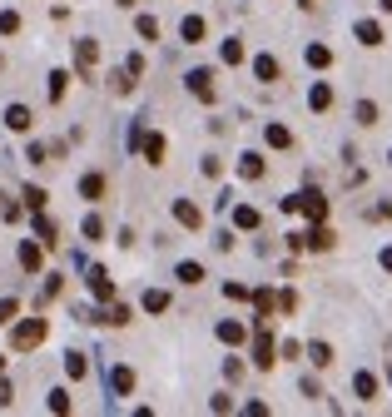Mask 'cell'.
<instances>
[{
  "instance_id": "obj_43",
  "label": "cell",
  "mask_w": 392,
  "mask_h": 417,
  "mask_svg": "<svg viewBox=\"0 0 392 417\" xmlns=\"http://www.w3.org/2000/svg\"><path fill=\"white\" fill-rule=\"evenodd\" d=\"M278 353H283V358H303V353H308V348H303V343H298V338H288V343H283V348H278Z\"/></svg>"
},
{
  "instance_id": "obj_53",
  "label": "cell",
  "mask_w": 392,
  "mask_h": 417,
  "mask_svg": "<svg viewBox=\"0 0 392 417\" xmlns=\"http://www.w3.org/2000/svg\"><path fill=\"white\" fill-rule=\"evenodd\" d=\"M303 5H313V0H303Z\"/></svg>"
},
{
  "instance_id": "obj_34",
  "label": "cell",
  "mask_w": 392,
  "mask_h": 417,
  "mask_svg": "<svg viewBox=\"0 0 392 417\" xmlns=\"http://www.w3.org/2000/svg\"><path fill=\"white\" fill-rule=\"evenodd\" d=\"M144 308H149V313H164V308H169V294H164V288H149V294H144Z\"/></svg>"
},
{
  "instance_id": "obj_36",
  "label": "cell",
  "mask_w": 392,
  "mask_h": 417,
  "mask_svg": "<svg viewBox=\"0 0 392 417\" xmlns=\"http://www.w3.org/2000/svg\"><path fill=\"white\" fill-rule=\"evenodd\" d=\"M358 124H378V104L373 99H358Z\"/></svg>"
},
{
  "instance_id": "obj_25",
  "label": "cell",
  "mask_w": 392,
  "mask_h": 417,
  "mask_svg": "<svg viewBox=\"0 0 392 417\" xmlns=\"http://www.w3.org/2000/svg\"><path fill=\"white\" fill-rule=\"evenodd\" d=\"M79 234H85L90 243H99V239H105V219H99V214H85V224H79Z\"/></svg>"
},
{
  "instance_id": "obj_16",
  "label": "cell",
  "mask_w": 392,
  "mask_h": 417,
  "mask_svg": "<svg viewBox=\"0 0 392 417\" xmlns=\"http://www.w3.org/2000/svg\"><path fill=\"white\" fill-rule=\"evenodd\" d=\"M254 75L263 80V85H273V80H278V60L273 55H254Z\"/></svg>"
},
{
  "instance_id": "obj_3",
  "label": "cell",
  "mask_w": 392,
  "mask_h": 417,
  "mask_svg": "<svg viewBox=\"0 0 392 417\" xmlns=\"http://www.w3.org/2000/svg\"><path fill=\"white\" fill-rule=\"evenodd\" d=\"M95 60H99L95 40H75V70H79V80H95Z\"/></svg>"
},
{
  "instance_id": "obj_31",
  "label": "cell",
  "mask_w": 392,
  "mask_h": 417,
  "mask_svg": "<svg viewBox=\"0 0 392 417\" xmlns=\"http://www.w3.org/2000/svg\"><path fill=\"white\" fill-rule=\"evenodd\" d=\"M65 372H70V378H85V372H90L85 353H65Z\"/></svg>"
},
{
  "instance_id": "obj_5",
  "label": "cell",
  "mask_w": 392,
  "mask_h": 417,
  "mask_svg": "<svg viewBox=\"0 0 392 417\" xmlns=\"http://www.w3.org/2000/svg\"><path fill=\"white\" fill-rule=\"evenodd\" d=\"M184 85H189V95H199L204 104H214V70H189Z\"/></svg>"
},
{
  "instance_id": "obj_19",
  "label": "cell",
  "mask_w": 392,
  "mask_h": 417,
  "mask_svg": "<svg viewBox=\"0 0 392 417\" xmlns=\"http://www.w3.org/2000/svg\"><path fill=\"white\" fill-rule=\"evenodd\" d=\"M254 308H258V323H268V313L278 308V298L268 294V288H254Z\"/></svg>"
},
{
  "instance_id": "obj_18",
  "label": "cell",
  "mask_w": 392,
  "mask_h": 417,
  "mask_svg": "<svg viewBox=\"0 0 392 417\" xmlns=\"http://www.w3.org/2000/svg\"><path fill=\"white\" fill-rule=\"evenodd\" d=\"M263 169H268L263 154H243V159H238V174H243V179H263Z\"/></svg>"
},
{
  "instance_id": "obj_47",
  "label": "cell",
  "mask_w": 392,
  "mask_h": 417,
  "mask_svg": "<svg viewBox=\"0 0 392 417\" xmlns=\"http://www.w3.org/2000/svg\"><path fill=\"white\" fill-rule=\"evenodd\" d=\"M278 308H283V313H293V308H298V294H293V288H288V294H278Z\"/></svg>"
},
{
  "instance_id": "obj_51",
  "label": "cell",
  "mask_w": 392,
  "mask_h": 417,
  "mask_svg": "<svg viewBox=\"0 0 392 417\" xmlns=\"http://www.w3.org/2000/svg\"><path fill=\"white\" fill-rule=\"evenodd\" d=\"M378 5H382V10H392V0H378Z\"/></svg>"
},
{
  "instance_id": "obj_17",
  "label": "cell",
  "mask_w": 392,
  "mask_h": 417,
  "mask_svg": "<svg viewBox=\"0 0 392 417\" xmlns=\"http://www.w3.org/2000/svg\"><path fill=\"white\" fill-rule=\"evenodd\" d=\"M353 392H358L363 403H373V398H378V378H373V372H358V378H353Z\"/></svg>"
},
{
  "instance_id": "obj_23",
  "label": "cell",
  "mask_w": 392,
  "mask_h": 417,
  "mask_svg": "<svg viewBox=\"0 0 392 417\" xmlns=\"http://www.w3.org/2000/svg\"><path fill=\"white\" fill-rule=\"evenodd\" d=\"M308 65H313V70H328V65H333V50H328V45H308Z\"/></svg>"
},
{
  "instance_id": "obj_4",
  "label": "cell",
  "mask_w": 392,
  "mask_h": 417,
  "mask_svg": "<svg viewBox=\"0 0 392 417\" xmlns=\"http://www.w3.org/2000/svg\"><path fill=\"white\" fill-rule=\"evenodd\" d=\"M278 358H273V338H268V323H258V333H254V368H273Z\"/></svg>"
},
{
  "instance_id": "obj_12",
  "label": "cell",
  "mask_w": 392,
  "mask_h": 417,
  "mask_svg": "<svg viewBox=\"0 0 392 417\" xmlns=\"http://www.w3.org/2000/svg\"><path fill=\"white\" fill-rule=\"evenodd\" d=\"M105 189H110V184H105V174H85V179H79V194H85L90 204H99V199H105Z\"/></svg>"
},
{
  "instance_id": "obj_20",
  "label": "cell",
  "mask_w": 392,
  "mask_h": 417,
  "mask_svg": "<svg viewBox=\"0 0 392 417\" xmlns=\"http://www.w3.org/2000/svg\"><path fill=\"white\" fill-rule=\"evenodd\" d=\"M130 318H134V313H130L125 303H114V308H105V313H99V323H110V328H125Z\"/></svg>"
},
{
  "instance_id": "obj_21",
  "label": "cell",
  "mask_w": 392,
  "mask_h": 417,
  "mask_svg": "<svg viewBox=\"0 0 392 417\" xmlns=\"http://www.w3.org/2000/svg\"><path fill=\"white\" fill-rule=\"evenodd\" d=\"M308 363L313 368H333V348L328 343H308Z\"/></svg>"
},
{
  "instance_id": "obj_40",
  "label": "cell",
  "mask_w": 392,
  "mask_h": 417,
  "mask_svg": "<svg viewBox=\"0 0 392 417\" xmlns=\"http://www.w3.org/2000/svg\"><path fill=\"white\" fill-rule=\"evenodd\" d=\"M20 30V15L15 10H0V35H15Z\"/></svg>"
},
{
  "instance_id": "obj_41",
  "label": "cell",
  "mask_w": 392,
  "mask_h": 417,
  "mask_svg": "<svg viewBox=\"0 0 392 417\" xmlns=\"http://www.w3.org/2000/svg\"><path fill=\"white\" fill-rule=\"evenodd\" d=\"M15 313H20L15 298H0V323H15Z\"/></svg>"
},
{
  "instance_id": "obj_45",
  "label": "cell",
  "mask_w": 392,
  "mask_h": 417,
  "mask_svg": "<svg viewBox=\"0 0 392 417\" xmlns=\"http://www.w3.org/2000/svg\"><path fill=\"white\" fill-rule=\"evenodd\" d=\"M209 407H214V412H229V407H234V398H229V392H214Z\"/></svg>"
},
{
  "instance_id": "obj_26",
  "label": "cell",
  "mask_w": 392,
  "mask_h": 417,
  "mask_svg": "<svg viewBox=\"0 0 392 417\" xmlns=\"http://www.w3.org/2000/svg\"><path fill=\"white\" fill-rule=\"evenodd\" d=\"M243 333H249V328H243V323H234V318H223V323H219V343H243Z\"/></svg>"
},
{
  "instance_id": "obj_46",
  "label": "cell",
  "mask_w": 392,
  "mask_h": 417,
  "mask_svg": "<svg viewBox=\"0 0 392 417\" xmlns=\"http://www.w3.org/2000/svg\"><path fill=\"white\" fill-rule=\"evenodd\" d=\"M199 169H204V174H209V179H219V174H223V164H219V159L209 154V159H204V164H199Z\"/></svg>"
},
{
  "instance_id": "obj_48",
  "label": "cell",
  "mask_w": 392,
  "mask_h": 417,
  "mask_svg": "<svg viewBox=\"0 0 392 417\" xmlns=\"http://www.w3.org/2000/svg\"><path fill=\"white\" fill-rule=\"evenodd\" d=\"M125 70H130V75L139 80V75H144V55H130V60H125Z\"/></svg>"
},
{
  "instance_id": "obj_14",
  "label": "cell",
  "mask_w": 392,
  "mask_h": 417,
  "mask_svg": "<svg viewBox=\"0 0 392 417\" xmlns=\"http://www.w3.org/2000/svg\"><path fill=\"white\" fill-rule=\"evenodd\" d=\"M5 124H10V130H15V134H25V130H30V124H35V115L25 110V104H10V110H5Z\"/></svg>"
},
{
  "instance_id": "obj_37",
  "label": "cell",
  "mask_w": 392,
  "mask_h": 417,
  "mask_svg": "<svg viewBox=\"0 0 392 417\" xmlns=\"http://www.w3.org/2000/svg\"><path fill=\"white\" fill-rule=\"evenodd\" d=\"M60 288H65V278L50 274V278H45V288H40V298H45V303H50V298H60Z\"/></svg>"
},
{
  "instance_id": "obj_1",
  "label": "cell",
  "mask_w": 392,
  "mask_h": 417,
  "mask_svg": "<svg viewBox=\"0 0 392 417\" xmlns=\"http://www.w3.org/2000/svg\"><path fill=\"white\" fill-rule=\"evenodd\" d=\"M283 214H308L313 224H323L328 219V199L318 194V189H303V194H288L283 199Z\"/></svg>"
},
{
  "instance_id": "obj_52",
  "label": "cell",
  "mask_w": 392,
  "mask_h": 417,
  "mask_svg": "<svg viewBox=\"0 0 392 417\" xmlns=\"http://www.w3.org/2000/svg\"><path fill=\"white\" fill-rule=\"evenodd\" d=\"M119 5H134V0H119Z\"/></svg>"
},
{
  "instance_id": "obj_7",
  "label": "cell",
  "mask_w": 392,
  "mask_h": 417,
  "mask_svg": "<svg viewBox=\"0 0 392 417\" xmlns=\"http://www.w3.org/2000/svg\"><path fill=\"white\" fill-rule=\"evenodd\" d=\"M35 234H40V243H45V248H55V243H60V224L45 214V208H35Z\"/></svg>"
},
{
  "instance_id": "obj_54",
  "label": "cell",
  "mask_w": 392,
  "mask_h": 417,
  "mask_svg": "<svg viewBox=\"0 0 392 417\" xmlns=\"http://www.w3.org/2000/svg\"><path fill=\"white\" fill-rule=\"evenodd\" d=\"M0 368H5V358H0Z\"/></svg>"
},
{
  "instance_id": "obj_10",
  "label": "cell",
  "mask_w": 392,
  "mask_h": 417,
  "mask_svg": "<svg viewBox=\"0 0 392 417\" xmlns=\"http://www.w3.org/2000/svg\"><path fill=\"white\" fill-rule=\"evenodd\" d=\"M174 219H179L184 228H199V224H204V214H199V204H189V199H174Z\"/></svg>"
},
{
  "instance_id": "obj_49",
  "label": "cell",
  "mask_w": 392,
  "mask_h": 417,
  "mask_svg": "<svg viewBox=\"0 0 392 417\" xmlns=\"http://www.w3.org/2000/svg\"><path fill=\"white\" fill-rule=\"evenodd\" d=\"M10 403H15V388H10L5 378H0V407H10Z\"/></svg>"
},
{
  "instance_id": "obj_8",
  "label": "cell",
  "mask_w": 392,
  "mask_h": 417,
  "mask_svg": "<svg viewBox=\"0 0 392 417\" xmlns=\"http://www.w3.org/2000/svg\"><path fill=\"white\" fill-rule=\"evenodd\" d=\"M204 30H209V25H204V15H184L179 40H184V45H199V40H204Z\"/></svg>"
},
{
  "instance_id": "obj_28",
  "label": "cell",
  "mask_w": 392,
  "mask_h": 417,
  "mask_svg": "<svg viewBox=\"0 0 392 417\" xmlns=\"http://www.w3.org/2000/svg\"><path fill=\"white\" fill-rule=\"evenodd\" d=\"M234 224H238V228H258L263 219H258V208H249V204H238V208H234Z\"/></svg>"
},
{
  "instance_id": "obj_29",
  "label": "cell",
  "mask_w": 392,
  "mask_h": 417,
  "mask_svg": "<svg viewBox=\"0 0 392 417\" xmlns=\"http://www.w3.org/2000/svg\"><path fill=\"white\" fill-rule=\"evenodd\" d=\"M174 278L194 288V283H204V268H199V263H179V268H174Z\"/></svg>"
},
{
  "instance_id": "obj_44",
  "label": "cell",
  "mask_w": 392,
  "mask_h": 417,
  "mask_svg": "<svg viewBox=\"0 0 392 417\" xmlns=\"http://www.w3.org/2000/svg\"><path fill=\"white\" fill-rule=\"evenodd\" d=\"M223 378L238 383V378H243V363H238V358H229V363H223Z\"/></svg>"
},
{
  "instance_id": "obj_30",
  "label": "cell",
  "mask_w": 392,
  "mask_h": 417,
  "mask_svg": "<svg viewBox=\"0 0 392 417\" xmlns=\"http://www.w3.org/2000/svg\"><path fill=\"white\" fill-rule=\"evenodd\" d=\"M20 199H25V208H30V214H35V208H45V189H40V184H25V194H20Z\"/></svg>"
},
{
  "instance_id": "obj_2",
  "label": "cell",
  "mask_w": 392,
  "mask_h": 417,
  "mask_svg": "<svg viewBox=\"0 0 392 417\" xmlns=\"http://www.w3.org/2000/svg\"><path fill=\"white\" fill-rule=\"evenodd\" d=\"M45 333H50L45 318H25V323H15V328H10V348H15V353H30V348L45 343Z\"/></svg>"
},
{
  "instance_id": "obj_9",
  "label": "cell",
  "mask_w": 392,
  "mask_h": 417,
  "mask_svg": "<svg viewBox=\"0 0 392 417\" xmlns=\"http://www.w3.org/2000/svg\"><path fill=\"white\" fill-rule=\"evenodd\" d=\"M110 392H114V398H130V392H134V368H114L110 372Z\"/></svg>"
},
{
  "instance_id": "obj_35",
  "label": "cell",
  "mask_w": 392,
  "mask_h": 417,
  "mask_svg": "<svg viewBox=\"0 0 392 417\" xmlns=\"http://www.w3.org/2000/svg\"><path fill=\"white\" fill-rule=\"evenodd\" d=\"M223 65H238V60H243V45H238V40H223Z\"/></svg>"
},
{
  "instance_id": "obj_24",
  "label": "cell",
  "mask_w": 392,
  "mask_h": 417,
  "mask_svg": "<svg viewBox=\"0 0 392 417\" xmlns=\"http://www.w3.org/2000/svg\"><path fill=\"white\" fill-rule=\"evenodd\" d=\"M20 268H25V274H40V243H20Z\"/></svg>"
},
{
  "instance_id": "obj_42",
  "label": "cell",
  "mask_w": 392,
  "mask_h": 417,
  "mask_svg": "<svg viewBox=\"0 0 392 417\" xmlns=\"http://www.w3.org/2000/svg\"><path fill=\"white\" fill-rule=\"evenodd\" d=\"M25 159H30V164H50V150H45V144H30Z\"/></svg>"
},
{
  "instance_id": "obj_50",
  "label": "cell",
  "mask_w": 392,
  "mask_h": 417,
  "mask_svg": "<svg viewBox=\"0 0 392 417\" xmlns=\"http://www.w3.org/2000/svg\"><path fill=\"white\" fill-rule=\"evenodd\" d=\"M382 268H387V274H392V248H382Z\"/></svg>"
},
{
  "instance_id": "obj_38",
  "label": "cell",
  "mask_w": 392,
  "mask_h": 417,
  "mask_svg": "<svg viewBox=\"0 0 392 417\" xmlns=\"http://www.w3.org/2000/svg\"><path fill=\"white\" fill-rule=\"evenodd\" d=\"M223 298H234V303H243V298H254V288H243V283H223Z\"/></svg>"
},
{
  "instance_id": "obj_55",
  "label": "cell",
  "mask_w": 392,
  "mask_h": 417,
  "mask_svg": "<svg viewBox=\"0 0 392 417\" xmlns=\"http://www.w3.org/2000/svg\"><path fill=\"white\" fill-rule=\"evenodd\" d=\"M387 164H392V154H387Z\"/></svg>"
},
{
  "instance_id": "obj_11",
  "label": "cell",
  "mask_w": 392,
  "mask_h": 417,
  "mask_svg": "<svg viewBox=\"0 0 392 417\" xmlns=\"http://www.w3.org/2000/svg\"><path fill=\"white\" fill-rule=\"evenodd\" d=\"M139 154L149 164H164V134H139Z\"/></svg>"
},
{
  "instance_id": "obj_33",
  "label": "cell",
  "mask_w": 392,
  "mask_h": 417,
  "mask_svg": "<svg viewBox=\"0 0 392 417\" xmlns=\"http://www.w3.org/2000/svg\"><path fill=\"white\" fill-rule=\"evenodd\" d=\"M134 30H139V40H159V20H154V15H139Z\"/></svg>"
},
{
  "instance_id": "obj_13",
  "label": "cell",
  "mask_w": 392,
  "mask_h": 417,
  "mask_svg": "<svg viewBox=\"0 0 392 417\" xmlns=\"http://www.w3.org/2000/svg\"><path fill=\"white\" fill-rule=\"evenodd\" d=\"M308 104H313L318 115H323V110H333V85H328V80H318V85L308 90Z\"/></svg>"
},
{
  "instance_id": "obj_39",
  "label": "cell",
  "mask_w": 392,
  "mask_h": 417,
  "mask_svg": "<svg viewBox=\"0 0 392 417\" xmlns=\"http://www.w3.org/2000/svg\"><path fill=\"white\" fill-rule=\"evenodd\" d=\"M50 412H70V392H65V388L50 392Z\"/></svg>"
},
{
  "instance_id": "obj_6",
  "label": "cell",
  "mask_w": 392,
  "mask_h": 417,
  "mask_svg": "<svg viewBox=\"0 0 392 417\" xmlns=\"http://www.w3.org/2000/svg\"><path fill=\"white\" fill-rule=\"evenodd\" d=\"M85 283H90V294H95L99 303H110V298H114V278L105 274V268H90V274H85Z\"/></svg>"
},
{
  "instance_id": "obj_15",
  "label": "cell",
  "mask_w": 392,
  "mask_h": 417,
  "mask_svg": "<svg viewBox=\"0 0 392 417\" xmlns=\"http://www.w3.org/2000/svg\"><path fill=\"white\" fill-rule=\"evenodd\" d=\"M353 35L363 40V45H382V25H378V20H358Z\"/></svg>"
},
{
  "instance_id": "obj_22",
  "label": "cell",
  "mask_w": 392,
  "mask_h": 417,
  "mask_svg": "<svg viewBox=\"0 0 392 417\" xmlns=\"http://www.w3.org/2000/svg\"><path fill=\"white\" fill-rule=\"evenodd\" d=\"M263 139L273 144V150H288V144H293V134H288V124H268V130H263Z\"/></svg>"
},
{
  "instance_id": "obj_27",
  "label": "cell",
  "mask_w": 392,
  "mask_h": 417,
  "mask_svg": "<svg viewBox=\"0 0 392 417\" xmlns=\"http://www.w3.org/2000/svg\"><path fill=\"white\" fill-rule=\"evenodd\" d=\"M65 90H70V75H65V70H55V75H50V104L65 99Z\"/></svg>"
},
{
  "instance_id": "obj_32",
  "label": "cell",
  "mask_w": 392,
  "mask_h": 417,
  "mask_svg": "<svg viewBox=\"0 0 392 417\" xmlns=\"http://www.w3.org/2000/svg\"><path fill=\"white\" fill-rule=\"evenodd\" d=\"M308 248H318V254H323V248H333V228H313V234H308Z\"/></svg>"
}]
</instances>
